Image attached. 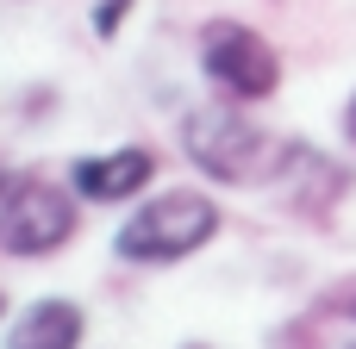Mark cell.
<instances>
[{
  "label": "cell",
  "mask_w": 356,
  "mask_h": 349,
  "mask_svg": "<svg viewBox=\"0 0 356 349\" xmlns=\"http://www.w3.org/2000/svg\"><path fill=\"white\" fill-rule=\"evenodd\" d=\"M181 150H188V162H194L200 175L232 181V187H244V181H250V187L282 181V175H288V162L300 156V144H294V137H275V131L250 125L238 100L194 106V112L181 119Z\"/></svg>",
  "instance_id": "1"
},
{
  "label": "cell",
  "mask_w": 356,
  "mask_h": 349,
  "mask_svg": "<svg viewBox=\"0 0 356 349\" xmlns=\"http://www.w3.org/2000/svg\"><path fill=\"white\" fill-rule=\"evenodd\" d=\"M219 200L213 194H194V187H169V194H150L119 231H113V256L119 262H144V269H163V262H181L194 250H207L219 237Z\"/></svg>",
  "instance_id": "2"
},
{
  "label": "cell",
  "mask_w": 356,
  "mask_h": 349,
  "mask_svg": "<svg viewBox=\"0 0 356 349\" xmlns=\"http://www.w3.org/2000/svg\"><path fill=\"white\" fill-rule=\"evenodd\" d=\"M81 225V194L75 187H56L44 175H13L6 194H0V250L19 256V262H38V256H56Z\"/></svg>",
  "instance_id": "3"
},
{
  "label": "cell",
  "mask_w": 356,
  "mask_h": 349,
  "mask_svg": "<svg viewBox=\"0 0 356 349\" xmlns=\"http://www.w3.org/2000/svg\"><path fill=\"white\" fill-rule=\"evenodd\" d=\"M200 69L207 81L238 100V106H257L282 87V56L275 44L257 31V25H238V19H207L200 25Z\"/></svg>",
  "instance_id": "4"
},
{
  "label": "cell",
  "mask_w": 356,
  "mask_h": 349,
  "mask_svg": "<svg viewBox=\"0 0 356 349\" xmlns=\"http://www.w3.org/2000/svg\"><path fill=\"white\" fill-rule=\"evenodd\" d=\"M150 175H156V150L150 144H119V150H100V156H75L69 162V187L81 194V206L138 200Z\"/></svg>",
  "instance_id": "5"
},
{
  "label": "cell",
  "mask_w": 356,
  "mask_h": 349,
  "mask_svg": "<svg viewBox=\"0 0 356 349\" xmlns=\"http://www.w3.org/2000/svg\"><path fill=\"white\" fill-rule=\"evenodd\" d=\"M88 337V312L75 300H31L13 325H6V349H81Z\"/></svg>",
  "instance_id": "6"
},
{
  "label": "cell",
  "mask_w": 356,
  "mask_h": 349,
  "mask_svg": "<svg viewBox=\"0 0 356 349\" xmlns=\"http://www.w3.org/2000/svg\"><path fill=\"white\" fill-rule=\"evenodd\" d=\"M282 181H300V187H294V206H300V212H325L332 200L350 194V169H338L332 156H319V150H307V144H300V156L288 162Z\"/></svg>",
  "instance_id": "7"
},
{
  "label": "cell",
  "mask_w": 356,
  "mask_h": 349,
  "mask_svg": "<svg viewBox=\"0 0 356 349\" xmlns=\"http://www.w3.org/2000/svg\"><path fill=\"white\" fill-rule=\"evenodd\" d=\"M125 12H131V0H100V6H94V31H100V37H113Z\"/></svg>",
  "instance_id": "8"
},
{
  "label": "cell",
  "mask_w": 356,
  "mask_h": 349,
  "mask_svg": "<svg viewBox=\"0 0 356 349\" xmlns=\"http://www.w3.org/2000/svg\"><path fill=\"white\" fill-rule=\"evenodd\" d=\"M344 125H350V137H356V100H350V112H344Z\"/></svg>",
  "instance_id": "9"
},
{
  "label": "cell",
  "mask_w": 356,
  "mask_h": 349,
  "mask_svg": "<svg viewBox=\"0 0 356 349\" xmlns=\"http://www.w3.org/2000/svg\"><path fill=\"white\" fill-rule=\"evenodd\" d=\"M344 312H350V318H356V293H350V300H344Z\"/></svg>",
  "instance_id": "10"
},
{
  "label": "cell",
  "mask_w": 356,
  "mask_h": 349,
  "mask_svg": "<svg viewBox=\"0 0 356 349\" xmlns=\"http://www.w3.org/2000/svg\"><path fill=\"white\" fill-rule=\"evenodd\" d=\"M0 318H6V293H0Z\"/></svg>",
  "instance_id": "11"
},
{
  "label": "cell",
  "mask_w": 356,
  "mask_h": 349,
  "mask_svg": "<svg viewBox=\"0 0 356 349\" xmlns=\"http://www.w3.org/2000/svg\"><path fill=\"white\" fill-rule=\"evenodd\" d=\"M181 349H207V343H181Z\"/></svg>",
  "instance_id": "12"
},
{
  "label": "cell",
  "mask_w": 356,
  "mask_h": 349,
  "mask_svg": "<svg viewBox=\"0 0 356 349\" xmlns=\"http://www.w3.org/2000/svg\"><path fill=\"white\" fill-rule=\"evenodd\" d=\"M0 194H6V175H0Z\"/></svg>",
  "instance_id": "13"
}]
</instances>
